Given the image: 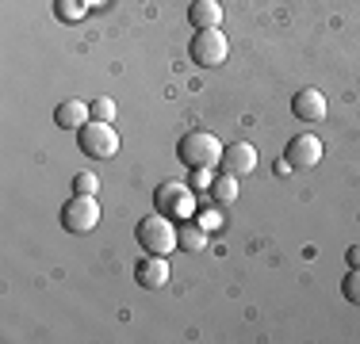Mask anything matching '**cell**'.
Wrapping results in <instances>:
<instances>
[{"instance_id":"cell-1","label":"cell","mask_w":360,"mask_h":344,"mask_svg":"<svg viewBox=\"0 0 360 344\" xmlns=\"http://www.w3.org/2000/svg\"><path fill=\"white\" fill-rule=\"evenodd\" d=\"M222 150H226V145H222L211 131H188L176 142V157L184 161L188 168H215L222 161Z\"/></svg>"},{"instance_id":"cell-2","label":"cell","mask_w":360,"mask_h":344,"mask_svg":"<svg viewBox=\"0 0 360 344\" xmlns=\"http://www.w3.org/2000/svg\"><path fill=\"white\" fill-rule=\"evenodd\" d=\"M134 237H139V245L146 249V253H158V256H169L173 249H180L176 241V226L169 214H146V218L139 222V230H134Z\"/></svg>"},{"instance_id":"cell-3","label":"cell","mask_w":360,"mask_h":344,"mask_svg":"<svg viewBox=\"0 0 360 344\" xmlns=\"http://www.w3.org/2000/svg\"><path fill=\"white\" fill-rule=\"evenodd\" d=\"M77 142H81V153H89V157H96V161H108L119 153V134L108 119H89V123L77 131Z\"/></svg>"},{"instance_id":"cell-4","label":"cell","mask_w":360,"mask_h":344,"mask_svg":"<svg viewBox=\"0 0 360 344\" xmlns=\"http://www.w3.org/2000/svg\"><path fill=\"white\" fill-rule=\"evenodd\" d=\"M153 203H158L161 214H169V218L188 222L195 214V195H192V184H180V180H169V184L158 187V195H153Z\"/></svg>"},{"instance_id":"cell-5","label":"cell","mask_w":360,"mask_h":344,"mask_svg":"<svg viewBox=\"0 0 360 344\" xmlns=\"http://www.w3.org/2000/svg\"><path fill=\"white\" fill-rule=\"evenodd\" d=\"M62 226L70 230V234H92V230L100 226L96 195H73V199L62 206Z\"/></svg>"},{"instance_id":"cell-6","label":"cell","mask_w":360,"mask_h":344,"mask_svg":"<svg viewBox=\"0 0 360 344\" xmlns=\"http://www.w3.org/2000/svg\"><path fill=\"white\" fill-rule=\"evenodd\" d=\"M188 54H192V62L203 65V69H207V65H222V62H226V54H230V42H226V34H222L219 27L195 31Z\"/></svg>"},{"instance_id":"cell-7","label":"cell","mask_w":360,"mask_h":344,"mask_svg":"<svg viewBox=\"0 0 360 344\" xmlns=\"http://www.w3.org/2000/svg\"><path fill=\"white\" fill-rule=\"evenodd\" d=\"M288 168H314L322 161V138L319 134H295L288 142Z\"/></svg>"},{"instance_id":"cell-8","label":"cell","mask_w":360,"mask_h":344,"mask_svg":"<svg viewBox=\"0 0 360 344\" xmlns=\"http://www.w3.org/2000/svg\"><path fill=\"white\" fill-rule=\"evenodd\" d=\"M257 150L250 142H234V145H226L222 150V161H219V168L226 172V176H250V172L257 168Z\"/></svg>"},{"instance_id":"cell-9","label":"cell","mask_w":360,"mask_h":344,"mask_svg":"<svg viewBox=\"0 0 360 344\" xmlns=\"http://www.w3.org/2000/svg\"><path fill=\"white\" fill-rule=\"evenodd\" d=\"M291 111H295L299 123H322L326 111H330V103H326V96L319 88H303L295 100H291Z\"/></svg>"},{"instance_id":"cell-10","label":"cell","mask_w":360,"mask_h":344,"mask_svg":"<svg viewBox=\"0 0 360 344\" xmlns=\"http://www.w3.org/2000/svg\"><path fill=\"white\" fill-rule=\"evenodd\" d=\"M134 279H139V287H165L169 283V260L158 253H146L139 260V268H134Z\"/></svg>"},{"instance_id":"cell-11","label":"cell","mask_w":360,"mask_h":344,"mask_svg":"<svg viewBox=\"0 0 360 344\" xmlns=\"http://www.w3.org/2000/svg\"><path fill=\"white\" fill-rule=\"evenodd\" d=\"M188 23H192L195 31H211L222 23V4L219 0H192V8H188Z\"/></svg>"},{"instance_id":"cell-12","label":"cell","mask_w":360,"mask_h":344,"mask_svg":"<svg viewBox=\"0 0 360 344\" xmlns=\"http://www.w3.org/2000/svg\"><path fill=\"white\" fill-rule=\"evenodd\" d=\"M89 115H92V107H84L81 100H65V103H58L54 123L65 126V131H81V126L89 123Z\"/></svg>"},{"instance_id":"cell-13","label":"cell","mask_w":360,"mask_h":344,"mask_svg":"<svg viewBox=\"0 0 360 344\" xmlns=\"http://www.w3.org/2000/svg\"><path fill=\"white\" fill-rule=\"evenodd\" d=\"M176 241L184 253H203L207 249V230L200 222H184V226H176Z\"/></svg>"},{"instance_id":"cell-14","label":"cell","mask_w":360,"mask_h":344,"mask_svg":"<svg viewBox=\"0 0 360 344\" xmlns=\"http://www.w3.org/2000/svg\"><path fill=\"white\" fill-rule=\"evenodd\" d=\"M211 199L215 203H234L238 199V176H226V172H222L215 184H211Z\"/></svg>"},{"instance_id":"cell-15","label":"cell","mask_w":360,"mask_h":344,"mask_svg":"<svg viewBox=\"0 0 360 344\" xmlns=\"http://www.w3.org/2000/svg\"><path fill=\"white\" fill-rule=\"evenodd\" d=\"M54 12H58V20L73 23V20H81V15L89 12V0H54Z\"/></svg>"},{"instance_id":"cell-16","label":"cell","mask_w":360,"mask_h":344,"mask_svg":"<svg viewBox=\"0 0 360 344\" xmlns=\"http://www.w3.org/2000/svg\"><path fill=\"white\" fill-rule=\"evenodd\" d=\"M341 295H345L353 306H360V268H353V272L345 275V283H341Z\"/></svg>"},{"instance_id":"cell-17","label":"cell","mask_w":360,"mask_h":344,"mask_svg":"<svg viewBox=\"0 0 360 344\" xmlns=\"http://www.w3.org/2000/svg\"><path fill=\"white\" fill-rule=\"evenodd\" d=\"M215 172H211V168H192V176H188V184H192V192H195V187H200V192H211V184H215Z\"/></svg>"},{"instance_id":"cell-18","label":"cell","mask_w":360,"mask_h":344,"mask_svg":"<svg viewBox=\"0 0 360 344\" xmlns=\"http://www.w3.org/2000/svg\"><path fill=\"white\" fill-rule=\"evenodd\" d=\"M96 187H100V180L92 176V172H81V176L73 180V192L77 195H96Z\"/></svg>"},{"instance_id":"cell-19","label":"cell","mask_w":360,"mask_h":344,"mask_svg":"<svg viewBox=\"0 0 360 344\" xmlns=\"http://www.w3.org/2000/svg\"><path fill=\"white\" fill-rule=\"evenodd\" d=\"M89 107H92V119H108V123H111V119H115V100H92L89 103Z\"/></svg>"},{"instance_id":"cell-20","label":"cell","mask_w":360,"mask_h":344,"mask_svg":"<svg viewBox=\"0 0 360 344\" xmlns=\"http://www.w3.org/2000/svg\"><path fill=\"white\" fill-rule=\"evenodd\" d=\"M195 222H200V226L207 230V234H211V230H219V226H222L219 211H203V214H200V218H195Z\"/></svg>"},{"instance_id":"cell-21","label":"cell","mask_w":360,"mask_h":344,"mask_svg":"<svg viewBox=\"0 0 360 344\" xmlns=\"http://www.w3.org/2000/svg\"><path fill=\"white\" fill-rule=\"evenodd\" d=\"M349 268H360V245L349 249Z\"/></svg>"},{"instance_id":"cell-22","label":"cell","mask_w":360,"mask_h":344,"mask_svg":"<svg viewBox=\"0 0 360 344\" xmlns=\"http://www.w3.org/2000/svg\"><path fill=\"white\" fill-rule=\"evenodd\" d=\"M89 4H104V0H89Z\"/></svg>"}]
</instances>
